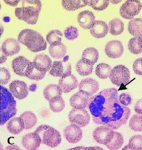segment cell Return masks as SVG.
<instances>
[{"instance_id": "obj_49", "label": "cell", "mask_w": 142, "mask_h": 150, "mask_svg": "<svg viewBox=\"0 0 142 150\" xmlns=\"http://www.w3.org/2000/svg\"><path fill=\"white\" fill-rule=\"evenodd\" d=\"M141 64L142 67V57L141 58Z\"/></svg>"}, {"instance_id": "obj_9", "label": "cell", "mask_w": 142, "mask_h": 150, "mask_svg": "<svg viewBox=\"0 0 142 150\" xmlns=\"http://www.w3.org/2000/svg\"><path fill=\"white\" fill-rule=\"evenodd\" d=\"M114 135L113 129L106 125L97 127L93 132L94 140L97 143L105 146L111 141Z\"/></svg>"}, {"instance_id": "obj_11", "label": "cell", "mask_w": 142, "mask_h": 150, "mask_svg": "<svg viewBox=\"0 0 142 150\" xmlns=\"http://www.w3.org/2000/svg\"><path fill=\"white\" fill-rule=\"evenodd\" d=\"M49 74L55 77H67L71 74V66L66 60L54 61Z\"/></svg>"}, {"instance_id": "obj_3", "label": "cell", "mask_w": 142, "mask_h": 150, "mask_svg": "<svg viewBox=\"0 0 142 150\" xmlns=\"http://www.w3.org/2000/svg\"><path fill=\"white\" fill-rule=\"evenodd\" d=\"M18 41L26 46L33 52L45 50L47 42L43 37L34 30L30 29L23 30L18 35Z\"/></svg>"}, {"instance_id": "obj_37", "label": "cell", "mask_w": 142, "mask_h": 150, "mask_svg": "<svg viewBox=\"0 0 142 150\" xmlns=\"http://www.w3.org/2000/svg\"><path fill=\"white\" fill-rule=\"evenodd\" d=\"M109 2L108 0H87V5L95 10L103 11L107 8Z\"/></svg>"}, {"instance_id": "obj_22", "label": "cell", "mask_w": 142, "mask_h": 150, "mask_svg": "<svg viewBox=\"0 0 142 150\" xmlns=\"http://www.w3.org/2000/svg\"><path fill=\"white\" fill-rule=\"evenodd\" d=\"M108 27L106 22L102 21H96L94 26L90 29V33L96 38H102L107 35Z\"/></svg>"}, {"instance_id": "obj_33", "label": "cell", "mask_w": 142, "mask_h": 150, "mask_svg": "<svg viewBox=\"0 0 142 150\" xmlns=\"http://www.w3.org/2000/svg\"><path fill=\"white\" fill-rule=\"evenodd\" d=\"M111 70V67L109 65L101 63L96 66L95 73L100 79H106L110 77Z\"/></svg>"}, {"instance_id": "obj_17", "label": "cell", "mask_w": 142, "mask_h": 150, "mask_svg": "<svg viewBox=\"0 0 142 150\" xmlns=\"http://www.w3.org/2000/svg\"><path fill=\"white\" fill-rule=\"evenodd\" d=\"M79 25L83 29L89 30L92 28L95 22L94 14L89 10L82 11L78 14L77 17Z\"/></svg>"}, {"instance_id": "obj_50", "label": "cell", "mask_w": 142, "mask_h": 150, "mask_svg": "<svg viewBox=\"0 0 142 150\" xmlns=\"http://www.w3.org/2000/svg\"><path fill=\"white\" fill-rule=\"evenodd\" d=\"M141 35V38H142V34L141 35Z\"/></svg>"}, {"instance_id": "obj_10", "label": "cell", "mask_w": 142, "mask_h": 150, "mask_svg": "<svg viewBox=\"0 0 142 150\" xmlns=\"http://www.w3.org/2000/svg\"><path fill=\"white\" fill-rule=\"evenodd\" d=\"M69 118L72 124L76 125L80 127H84L89 123L91 117L85 109L74 108L69 113Z\"/></svg>"}, {"instance_id": "obj_7", "label": "cell", "mask_w": 142, "mask_h": 150, "mask_svg": "<svg viewBox=\"0 0 142 150\" xmlns=\"http://www.w3.org/2000/svg\"><path fill=\"white\" fill-rule=\"evenodd\" d=\"M142 9V4L139 0H127L120 8L122 17L126 19H132L138 15Z\"/></svg>"}, {"instance_id": "obj_42", "label": "cell", "mask_w": 142, "mask_h": 150, "mask_svg": "<svg viewBox=\"0 0 142 150\" xmlns=\"http://www.w3.org/2000/svg\"><path fill=\"white\" fill-rule=\"evenodd\" d=\"M11 79V74L9 71L5 68H1L0 69V83L6 85L9 83Z\"/></svg>"}, {"instance_id": "obj_43", "label": "cell", "mask_w": 142, "mask_h": 150, "mask_svg": "<svg viewBox=\"0 0 142 150\" xmlns=\"http://www.w3.org/2000/svg\"><path fill=\"white\" fill-rule=\"evenodd\" d=\"M119 100L121 104L124 106L129 105L132 103V98L129 94L123 93L120 95Z\"/></svg>"}, {"instance_id": "obj_12", "label": "cell", "mask_w": 142, "mask_h": 150, "mask_svg": "<svg viewBox=\"0 0 142 150\" xmlns=\"http://www.w3.org/2000/svg\"><path fill=\"white\" fill-rule=\"evenodd\" d=\"M9 89L13 96L19 100L25 98L29 93L26 83L19 80L13 81L9 85Z\"/></svg>"}, {"instance_id": "obj_34", "label": "cell", "mask_w": 142, "mask_h": 150, "mask_svg": "<svg viewBox=\"0 0 142 150\" xmlns=\"http://www.w3.org/2000/svg\"><path fill=\"white\" fill-rule=\"evenodd\" d=\"M63 34L59 30L50 31L46 36V40L51 45H56L61 43Z\"/></svg>"}, {"instance_id": "obj_35", "label": "cell", "mask_w": 142, "mask_h": 150, "mask_svg": "<svg viewBox=\"0 0 142 150\" xmlns=\"http://www.w3.org/2000/svg\"><path fill=\"white\" fill-rule=\"evenodd\" d=\"M124 143V139L121 133L114 132V137L111 141L106 145L110 150H116L121 149Z\"/></svg>"}, {"instance_id": "obj_16", "label": "cell", "mask_w": 142, "mask_h": 150, "mask_svg": "<svg viewBox=\"0 0 142 150\" xmlns=\"http://www.w3.org/2000/svg\"><path fill=\"white\" fill-rule=\"evenodd\" d=\"M21 142L23 146L26 149L34 150L39 147L41 140L38 134L34 132L29 133L23 136Z\"/></svg>"}, {"instance_id": "obj_25", "label": "cell", "mask_w": 142, "mask_h": 150, "mask_svg": "<svg viewBox=\"0 0 142 150\" xmlns=\"http://www.w3.org/2000/svg\"><path fill=\"white\" fill-rule=\"evenodd\" d=\"M61 4L68 11H75L87 5V0H62Z\"/></svg>"}, {"instance_id": "obj_46", "label": "cell", "mask_w": 142, "mask_h": 150, "mask_svg": "<svg viewBox=\"0 0 142 150\" xmlns=\"http://www.w3.org/2000/svg\"><path fill=\"white\" fill-rule=\"evenodd\" d=\"M7 5L11 6H16L20 1L21 0H4Z\"/></svg>"}, {"instance_id": "obj_36", "label": "cell", "mask_w": 142, "mask_h": 150, "mask_svg": "<svg viewBox=\"0 0 142 150\" xmlns=\"http://www.w3.org/2000/svg\"><path fill=\"white\" fill-rule=\"evenodd\" d=\"M129 126L134 132H142V115L138 114L133 115L130 120Z\"/></svg>"}, {"instance_id": "obj_40", "label": "cell", "mask_w": 142, "mask_h": 150, "mask_svg": "<svg viewBox=\"0 0 142 150\" xmlns=\"http://www.w3.org/2000/svg\"><path fill=\"white\" fill-rule=\"evenodd\" d=\"M64 35L67 39L73 40L77 38L78 37V30L76 27L70 26L65 29L64 31Z\"/></svg>"}, {"instance_id": "obj_27", "label": "cell", "mask_w": 142, "mask_h": 150, "mask_svg": "<svg viewBox=\"0 0 142 150\" xmlns=\"http://www.w3.org/2000/svg\"><path fill=\"white\" fill-rule=\"evenodd\" d=\"M62 90L60 87L56 84H50L47 86L43 91L44 96L48 101L56 96H61Z\"/></svg>"}, {"instance_id": "obj_29", "label": "cell", "mask_w": 142, "mask_h": 150, "mask_svg": "<svg viewBox=\"0 0 142 150\" xmlns=\"http://www.w3.org/2000/svg\"><path fill=\"white\" fill-rule=\"evenodd\" d=\"M128 31L133 36L142 34V19L134 18L128 23Z\"/></svg>"}, {"instance_id": "obj_39", "label": "cell", "mask_w": 142, "mask_h": 150, "mask_svg": "<svg viewBox=\"0 0 142 150\" xmlns=\"http://www.w3.org/2000/svg\"><path fill=\"white\" fill-rule=\"evenodd\" d=\"M128 48L130 52L134 54L141 53L142 50L139 47L138 42V36L130 40L128 43Z\"/></svg>"}, {"instance_id": "obj_48", "label": "cell", "mask_w": 142, "mask_h": 150, "mask_svg": "<svg viewBox=\"0 0 142 150\" xmlns=\"http://www.w3.org/2000/svg\"><path fill=\"white\" fill-rule=\"evenodd\" d=\"M108 1L112 4H116L120 3L123 0H108Z\"/></svg>"}, {"instance_id": "obj_5", "label": "cell", "mask_w": 142, "mask_h": 150, "mask_svg": "<svg viewBox=\"0 0 142 150\" xmlns=\"http://www.w3.org/2000/svg\"><path fill=\"white\" fill-rule=\"evenodd\" d=\"M35 132L41 138V143L51 148H56L61 142L60 133L48 125H42L37 128Z\"/></svg>"}, {"instance_id": "obj_15", "label": "cell", "mask_w": 142, "mask_h": 150, "mask_svg": "<svg viewBox=\"0 0 142 150\" xmlns=\"http://www.w3.org/2000/svg\"><path fill=\"white\" fill-rule=\"evenodd\" d=\"M123 52V44L119 40H113L109 41L105 47V52L107 56L112 59L121 57Z\"/></svg>"}, {"instance_id": "obj_24", "label": "cell", "mask_w": 142, "mask_h": 150, "mask_svg": "<svg viewBox=\"0 0 142 150\" xmlns=\"http://www.w3.org/2000/svg\"><path fill=\"white\" fill-rule=\"evenodd\" d=\"M99 52L93 47L86 49L82 52V59L88 64L93 65L99 59Z\"/></svg>"}, {"instance_id": "obj_45", "label": "cell", "mask_w": 142, "mask_h": 150, "mask_svg": "<svg viewBox=\"0 0 142 150\" xmlns=\"http://www.w3.org/2000/svg\"><path fill=\"white\" fill-rule=\"evenodd\" d=\"M134 111L138 114L142 115V99L136 103L134 106Z\"/></svg>"}, {"instance_id": "obj_20", "label": "cell", "mask_w": 142, "mask_h": 150, "mask_svg": "<svg viewBox=\"0 0 142 150\" xmlns=\"http://www.w3.org/2000/svg\"><path fill=\"white\" fill-rule=\"evenodd\" d=\"M90 97L79 91L74 94L70 99L71 106L77 109H84L88 104Z\"/></svg>"}, {"instance_id": "obj_6", "label": "cell", "mask_w": 142, "mask_h": 150, "mask_svg": "<svg viewBox=\"0 0 142 150\" xmlns=\"http://www.w3.org/2000/svg\"><path fill=\"white\" fill-rule=\"evenodd\" d=\"M109 77L112 83L117 86L126 85L130 80L129 69L124 65H117L112 69Z\"/></svg>"}, {"instance_id": "obj_23", "label": "cell", "mask_w": 142, "mask_h": 150, "mask_svg": "<svg viewBox=\"0 0 142 150\" xmlns=\"http://www.w3.org/2000/svg\"><path fill=\"white\" fill-rule=\"evenodd\" d=\"M7 129L11 134H18L24 129V122L20 117L13 118L8 122Z\"/></svg>"}, {"instance_id": "obj_41", "label": "cell", "mask_w": 142, "mask_h": 150, "mask_svg": "<svg viewBox=\"0 0 142 150\" xmlns=\"http://www.w3.org/2000/svg\"><path fill=\"white\" fill-rule=\"evenodd\" d=\"M46 74V72H42L40 71L35 67L34 65L30 74L27 77L30 80L40 81L44 78Z\"/></svg>"}, {"instance_id": "obj_28", "label": "cell", "mask_w": 142, "mask_h": 150, "mask_svg": "<svg viewBox=\"0 0 142 150\" xmlns=\"http://www.w3.org/2000/svg\"><path fill=\"white\" fill-rule=\"evenodd\" d=\"M109 32L113 35H121L124 30V24L121 20L115 18L111 21L108 24Z\"/></svg>"}, {"instance_id": "obj_44", "label": "cell", "mask_w": 142, "mask_h": 150, "mask_svg": "<svg viewBox=\"0 0 142 150\" xmlns=\"http://www.w3.org/2000/svg\"><path fill=\"white\" fill-rule=\"evenodd\" d=\"M133 71L136 74L142 75V67L141 64V58H138L134 61L133 65Z\"/></svg>"}, {"instance_id": "obj_47", "label": "cell", "mask_w": 142, "mask_h": 150, "mask_svg": "<svg viewBox=\"0 0 142 150\" xmlns=\"http://www.w3.org/2000/svg\"><path fill=\"white\" fill-rule=\"evenodd\" d=\"M7 56L3 52L1 48V60L0 63L1 64L5 62L7 59Z\"/></svg>"}, {"instance_id": "obj_19", "label": "cell", "mask_w": 142, "mask_h": 150, "mask_svg": "<svg viewBox=\"0 0 142 150\" xmlns=\"http://www.w3.org/2000/svg\"><path fill=\"white\" fill-rule=\"evenodd\" d=\"M62 92L69 93L72 91L76 89L78 86V81L73 74L63 78H61L58 83Z\"/></svg>"}, {"instance_id": "obj_26", "label": "cell", "mask_w": 142, "mask_h": 150, "mask_svg": "<svg viewBox=\"0 0 142 150\" xmlns=\"http://www.w3.org/2000/svg\"><path fill=\"white\" fill-rule=\"evenodd\" d=\"M50 55L55 59H59L63 58L67 52V48L63 43L56 45H50L49 48Z\"/></svg>"}, {"instance_id": "obj_8", "label": "cell", "mask_w": 142, "mask_h": 150, "mask_svg": "<svg viewBox=\"0 0 142 150\" xmlns=\"http://www.w3.org/2000/svg\"><path fill=\"white\" fill-rule=\"evenodd\" d=\"M34 64L33 62L24 56L16 57L12 62V68L14 72L20 76L27 77L30 74Z\"/></svg>"}, {"instance_id": "obj_32", "label": "cell", "mask_w": 142, "mask_h": 150, "mask_svg": "<svg viewBox=\"0 0 142 150\" xmlns=\"http://www.w3.org/2000/svg\"><path fill=\"white\" fill-rule=\"evenodd\" d=\"M50 107L53 112L59 113L65 107V102L61 96H56L49 101Z\"/></svg>"}, {"instance_id": "obj_14", "label": "cell", "mask_w": 142, "mask_h": 150, "mask_svg": "<svg viewBox=\"0 0 142 150\" xmlns=\"http://www.w3.org/2000/svg\"><path fill=\"white\" fill-rule=\"evenodd\" d=\"M64 136L69 143H77L82 137V131L80 127L76 125L72 124L68 125L64 130Z\"/></svg>"}, {"instance_id": "obj_4", "label": "cell", "mask_w": 142, "mask_h": 150, "mask_svg": "<svg viewBox=\"0 0 142 150\" xmlns=\"http://www.w3.org/2000/svg\"><path fill=\"white\" fill-rule=\"evenodd\" d=\"M1 121L3 125L16 114V102L13 94L7 88L1 85Z\"/></svg>"}, {"instance_id": "obj_18", "label": "cell", "mask_w": 142, "mask_h": 150, "mask_svg": "<svg viewBox=\"0 0 142 150\" xmlns=\"http://www.w3.org/2000/svg\"><path fill=\"white\" fill-rule=\"evenodd\" d=\"M33 63L35 67L42 72H47L52 67L51 60L49 56L44 54L37 55L34 59Z\"/></svg>"}, {"instance_id": "obj_13", "label": "cell", "mask_w": 142, "mask_h": 150, "mask_svg": "<svg viewBox=\"0 0 142 150\" xmlns=\"http://www.w3.org/2000/svg\"><path fill=\"white\" fill-rule=\"evenodd\" d=\"M78 89L90 97L94 95L99 90V83L93 78H86L80 82Z\"/></svg>"}, {"instance_id": "obj_38", "label": "cell", "mask_w": 142, "mask_h": 150, "mask_svg": "<svg viewBox=\"0 0 142 150\" xmlns=\"http://www.w3.org/2000/svg\"><path fill=\"white\" fill-rule=\"evenodd\" d=\"M130 150H142V135H135L130 139L128 145Z\"/></svg>"}, {"instance_id": "obj_31", "label": "cell", "mask_w": 142, "mask_h": 150, "mask_svg": "<svg viewBox=\"0 0 142 150\" xmlns=\"http://www.w3.org/2000/svg\"><path fill=\"white\" fill-rule=\"evenodd\" d=\"M93 65L88 64L81 58L76 65V69L79 75L82 76H88L92 73Z\"/></svg>"}, {"instance_id": "obj_1", "label": "cell", "mask_w": 142, "mask_h": 150, "mask_svg": "<svg viewBox=\"0 0 142 150\" xmlns=\"http://www.w3.org/2000/svg\"><path fill=\"white\" fill-rule=\"evenodd\" d=\"M88 107L95 124L114 130L126 124L131 115L130 109L120 102L115 88L104 89L91 97Z\"/></svg>"}, {"instance_id": "obj_21", "label": "cell", "mask_w": 142, "mask_h": 150, "mask_svg": "<svg viewBox=\"0 0 142 150\" xmlns=\"http://www.w3.org/2000/svg\"><path fill=\"white\" fill-rule=\"evenodd\" d=\"M1 49L7 56H11L18 53L20 51L21 47L16 40L10 38L4 40Z\"/></svg>"}, {"instance_id": "obj_30", "label": "cell", "mask_w": 142, "mask_h": 150, "mask_svg": "<svg viewBox=\"0 0 142 150\" xmlns=\"http://www.w3.org/2000/svg\"><path fill=\"white\" fill-rule=\"evenodd\" d=\"M24 123V129L29 130L34 127L36 124L37 119L36 115L33 112L26 111L21 115Z\"/></svg>"}, {"instance_id": "obj_2", "label": "cell", "mask_w": 142, "mask_h": 150, "mask_svg": "<svg viewBox=\"0 0 142 150\" xmlns=\"http://www.w3.org/2000/svg\"><path fill=\"white\" fill-rule=\"evenodd\" d=\"M22 7L16 8L15 15L19 19L30 25H34L38 20L42 5L39 0H23Z\"/></svg>"}]
</instances>
